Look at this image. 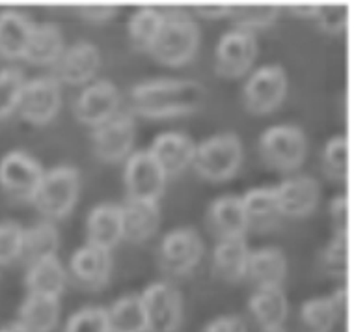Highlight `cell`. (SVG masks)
<instances>
[{
    "mask_svg": "<svg viewBox=\"0 0 354 332\" xmlns=\"http://www.w3.org/2000/svg\"><path fill=\"white\" fill-rule=\"evenodd\" d=\"M160 23H162V13L160 10L155 8H140L136 10L131 19H129V37H131V44L136 50L140 53H147L151 50L155 39L159 36Z\"/></svg>",
    "mask_w": 354,
    "mask_h": 332,
    "instance_id": "cell-33",
    "label": "cell"
},
{
    "mask_svg": "<svg viewBox=\"0 0 354 332\" xmlns=\"http://www.w3.org/2000/svg\"><path fill=\"white\" fill-rule=\"evenodd\" d=\"M147 332H176L183 320V299L171 284L153 282L140 293Z\"/></svg>",
    "mask_w": 354,
    "mask_h": 332,
    "instance_id": "cell-9",
    "label": "cell"
},
{
    "mask_svg": "<svg viewBox=\"0 0 354 332\" xmlns=\"http://www.w3.org/2000/svg\"><path fill=\"white\" fill-rule=\"evenodd\" d=\"M241 200H243L248 230H256L263 234V232H269L278 226V222L283 219L274 187L252 189Z\"/></svg>",
    "mask_w": 354,
    "mask_h": 332,
    "instance_id": "cell-23",
    "label": "cell"
},
{
    "mask_svg": "<svg viewBox=\"0 0 354 332\" xmlns=\"http://www.w3.org/2000/svg\"><path fill=\"white\" fill-rule=\"evenodd\" d=\"M123 239L129 243H144L157 234L160 226V208L157 200H133L122 203Z\"/></svg>",
    "mask_w": 354,
    "mask_h": 332,
    "instance_id": "cell-20",
    "label": "cell"
},
{
    "mask_svg": "<svg viewBox=\"0 0 354 332\" xmlns=\"http://www.w3.org/2000/svg\"><path fill=\"white\" fill-rule=\"evenodd\" d=\"M257 149L263 163L269 168L276 172H295L304 165L308 140L300 127L281 123L269 127L259 136Z\"/></svg>",
    "mask_w": 354,
    "mask_h": 332,
    "instance_id": "cell-5",
    "label": "cell"
},
{
    "mask_svg": "<svg viewBox=\"0 0 354 332\" xmlns=\"http://www.w3.org/2000/svg\"><path fill=\"white\" fill-rule=\"evenodd\" d=\"M291 12L300 17H315L317 6H291Z\"/></svg>",
    "mask_w": 354,
    "mask_h": 332,
    "instance_id": "cell-45",
    "label": "cell"
},
{
    "mask_svg": "<svg viewBox=\"0 0 354 332\" xmlns=\"http://www.w3.org/2000/svg\"><path fill=\"white\" fill-rule=\"evenodd\" d=\"M45 170L30 154L10 151L0 160V187L8 196L23 202H32Z\"/></svg>",
    "mask_w": 354,
    "mask_h": 332,
    "instance_id": "cell-8",
    "label": "cell"
},
{
    "mask_svg": "<svg viewBox=\"0 0 354 332\" xmlns=\"http://www.w3.org/2000/svg\"><path fill=\"white\" fill-rule=\"evenodd\" d=\"M227 10L230 6H198L196 8V13L200 15V17H205V19H218V17H227Z\"/></svg>",
    "mask_w": 354,
    "mask_h": 332,
    "instance_id": "cell-44",
    "label": "cell"
},
{
    "mask_svg": "<svg viewBox=\"0 0 354 332\" xmlns=\"http://www.w3.org/2000/svg\"><path fill=\"white\" fill-rule=\"evenodd\" d=\"M280 15L276 6H230L227 17L232 19L237 30L252 32L257 28H267Z\"/></svg>",
    "mask_w": 354,
    "mask_h": 332,
    "instance_id": "cell-34",
    "label": "cell"
},
{
    "mask_svg": "<svg viewBox=\"0 0 354 332\" xmlns=\"http://www.w3.org/2000/svg\"><path fill=\"white\" fill-rule=\"evenodd\" d=\"M347 138L334 136L326 142L323 149V172L334 181L347 179Z\"/></svg>",
    "mask_w": 354,
    "mask_h": 332,
    "instance_id": "cell-36",
    "label": "cell"
},
{
    "mask_svg": "<svg viewBox=\"0 0 354 332\" xmlns=\"http://www.w3.org/2000/svg\"><path fill=\"white\" fill-rule=\"evenodd\" d=\"M248 310L263 331H276L289 315V301L281 288H259L248 299Z\"/></svg>",
    "mask_w": 354,
    "mask_h": 332,
    "instance_id": "cell-22",
    "label": "cell"
},
{
    "mask_svg": "<svg viewBox=\"0 0 354 332\" xmlns=\"http://www.w3.org/2000/svg\"><path fill=\"white\" fill-rule=\"evenodd\" d=\"M64 332H110L106 308L88 306L75 312L66 323Z\"/></svg>",
    "mask_w": 354,
    "mask_h": 332,
    "instance_id": "cell-38",
    "label": "cell"
},
{
    "mask_svg": "<svg viewBox=\"0 0 354 332\" xmlns=\"http://www.w3.org/2000/svg\"><path fill=\"white\" fill-rule=\"evenodd\" d=\"M136 136L135 116L129 112H118L109 122L95 127L92 133L93 154L103 163H118L125 159L133 149Z\"/></svg>",
    "mask_w": 354,
    "mask_h": 332,
    "instance_id": "cell-11",
    "label": "cell"
},
{
    "mask_svg": "<svg viewBox=\"0 0 354 332\" xmlns=\"http://www.w3.org/2000/svg\"><path fill=\"white\" fill-rule=\"evenodd\" d=\"M205 88L192 79H151L131 90V111L151 120L190 116L203 107Z\"/></svg>",
    "mask_w": 354,
    "mask_h": 332,
    "instance_id": "cell-1",
    "label": "cell"
},
{
    "mask_svg": "<svg viewBox=\"0 0 354 332\" xmlns=\"http://www.w3.org/2000/svg\"><path fill=\"white\" fill-rule=\"evenodd\" d=\"M147 151L159 163L166 178H170V176L181 174L185 168L192 165L196 144L190 136L170 131V133H162V135L157 136Z\"/></svg>",
    "mask_w": 354,
    "mask_h": 332,
    "instance_id": "cell-18",
    "label": "cell"
},
{
    "mask_svg": "<svg viewBox=\"0 0 354 332\" xmlns=\"http://www.w3.org/2000/svg\"><path fill=\"white\" fill-rule=\"evenodd\" d=\"M101 64L99 49L90 42H79L62 53L56 62V77L58 82L69 86H82L95 77Z\"/></svg>",
    "mask_w": 354,
    "mask_h": 332,
    "instance_id": "cell-15",
    "label": "cell"
},
{
    "mask_svg": "<svg viewBox=\"0 0 354 332\" xmlns=\"http://www.w3.org/2000/svg\"><path fill=\"white\" fill-rule=\"evenodd\" d=\"M166 174L159 163L147 149L135 151L127 157L123 181L127 189V198L133 200H157L162 196L166 187Z\"/></svg>",
    "mask_w": 354,
    "mask_h": 332,
    "instance_id": "cell-13",
    "label": "cell"
},
{
    "mask_svg": "<svg viewBox=\"0 0 354 332\" xmlns=\"http://www.w3.org/2000/svg\"><path fill=\"white\" fill-rule=\"evenodd\" d=\"M110 332H147V315L142 297L136 293L120 297L106 308Z\"/></svg>",
    "mask_w": 354,
    "mask_h": 332,
    "instance_id": "cell-31",
    "label": "cell"
},
{
    "mask_svg": "<svg viewBox=\"0 0 354 332\" xmlns=\"http://www.w3.org/2000/svg\"><path fill=\"white\" fill-rule=\"evenodd\" d=\"M25 228L13 221L0 222V265L12 264L21 258Z\"/></svg>",
    "mask_w": 354,
    "mask_h": 332,
    "instance_id": "cell-39",
    "label": "cell"
},
{
    "mask_svg": "<svg viewBox=\"0 0 354 332\" xmlns=\"http://www.w3.org/2000/svg\"><path fill=\"white\" fill-rule=\"evenodd\" d=\"M69 273L82 288L92 291L104 288L112 275L110 250L86 243L69 259Z\"/></svg>",
    "mask_w": 354,
    "mask_h": 332,
    "instance_id": "cell-17",
    "label": "cell"
},
{
    "mask_svg": "<svg viewBox=\"0 0 354 332\" xmlns=\"http://www.w3.org/2000/svg\"><path fill=\"white\" fill-rule=\"evenodd\" d=\"M68 282V273L58 259V256H49L28 265L25 277V286L28 293L47 295L60 299Z\"/></svg>",
    "mask_w": 354,
    "mask_h": 332,
    "instance_id": "cell-27",
    "label": "cell"
},
{
    "mask_svg": "<svg viewBox=\"0 0 354 332\" xmlns=\"http://www.w3.org/2000/svg\"><path fill=\"white\" fill-rule=\"evenodd\" d=\"M287 277V258L280 248L267 246L259 250H250L246 278L256 284V288H281Z\"/></svg>",
    "mask_w": 354,
    "mask_h": 332,
    "instance_id": "cell-24",
    "label": "cell"
},
{
    "mask_svg": "<svg viewBox=\"0 0 354 332\" xmlns=\"http://www.w3.org/2000/svg\"><path fill=\"white\" fill-rule=\"evenodd\" d=\"M122 95L114 82L95 80L82 90L75 101V118L84 125L99 127L120 112Z\"/></svg>",
    "mask_w": 354,
    "mask_h": 332,
    "instance_id": "cell-14",
    "label": "cell"
},
{
    "mask_svg": "<svg viewBox=\"0 0 354 332\" xmlns=\"http://www.w3.org/2000/svg\"><path fill=\"white\" fill-rule=\"evenodd\" d=\"M0 332H28L25 326L21 325L19 321H13V323H8V325L0 326Z\"/></svg>",
    "mask_w": 354,
    "mask_h": 332,
    "instance_id": "cell-46",
    "label": "cell"
},
{
    "mask_svg": "<svg viewBox=\"0 0 354 332\" xmlns=\"http://www.w3.org/2000/svg\"><path fill=\"white\" fill-rule=\"evenodd\" d=\"M159 36L155 39L149 55L160 64L177 68L194 58L200 47V26L183 8L160 10Z\"/></svg>",
    "mask_w": 354,
    "mask_h": 332,
    "instance_id": "cell-2",
    "label": "cell"
},
{
    "mask_svg": "<svg viewBox=\"0 0 354 332\" xmlns=\"http://www.w3.org/2000/svg\"><path fill=\"white\" fill-rule=\"evenodd\" d=\"M25 82L26 79L21 69H0V118H6L17 111Z\"/></svg>",
    "mask_w": 354,
    "mask_h": 332,
    "instance_id": "cell-35",
    "label": "cell"
},
{
    "mask_svg": "<svg viewBox=\"0 0 354 332\" xmlns=\"http://www.w3.org/2000/svg\"><path fill=\"white\" fill-rule=\"evenodd\" d=\"M60 321V299L26 293L19 306V323L28 332H53Z\"/></svg>",
    "mask_w": 354,
    "mask_h": 332,
    "instance_id": "cell-26",
    "label": "cell"
},
{
    "mask_svg": "<svg viewBox=\"0 0 354 332\" xmlns=\"http://www.w3.org/2000/svg\"><path fill=\"white\" fill-rule=\"evenodd\" d=\"M80 194V174L75 166H56L43 174L32 203L47 221L64 219L71 213Z\"/></svg>",
    "mask_w": 354,
    "mask_h": 332,
    "instance_id": "cell-3",
    "label": "cell"
},
{
    "mask_svg": "<svg viewBox=\"0 0 354 332\" xmlns=\"http://www.w3.org/2000/svg\"><path fill=\"white\" fill-rule=\"evenodd\" d=\"M345 310V289L330 297H313L300 306V323L306 332H330Z\"/></svg>",
    "mask_w": 354,
    "mask_h": 332,
    "instance_id": "cell-25",
    "label": "cell"
},
{
    "mask_svg": "<svg viewBox=\"0 0 354 332\" xmlns=\"http://www.w3.org/2000/svg\"><path fill=\"white\" fill-rule=\"evenodd\" d=\"M330 221H332V230H334V234L347 235V226H348L347 198L345 196L332 198V202H330Z\"/></svg>",
    "mask_w": 354,
    "mask_h": 332,
    "instance_id": "cell-41",
    "label": "cell"
},
{
    "mask_svg": "<svg viewBox=\"0 0 354 332\" xmlns=\"http://www.w3.org/2000/svg\"><path fill=\"white\" fill-rule=\"evenodd\" d=\"M203 332H248V326L241 315H218L209 321Z\"/></svg>",
    "mask_w": 354,
    "mask_h": 332,
    "instance_id": "cell-42",
    "label": "cell"
},
{
    "mask_svg": "<svg viewBox=\"0 0 354 332\" xmlns=\"http://www.w3.org/2000/svg\"><path fill=\"white\" fill-rule=\"evenodd\" d=\"M243 163V142L235 133H218L196 146L192 166L198 176L209 181L233 178Z\"/></svg>",
    "mask_w": 354,
    "mask_h": 332,
    "instance_id": "cell-4",
    "label": "cell"
},
{
    "mask_svg": "<svg viewBox=\"0 0 354 332\" xmlns=\"http://www.w3.org/2000/svg\"><path fill=\"white\" fill-rule=\"evenodd\" d=\"M207 228L218 241L241 239L248 232L243 200L239 196L216 198L207 210Z\"/></svg>",
    "mask_w": 354,
    "mask_h": 332,
    "instance_id": "cell-19",
    "label": "cell"
},
{
    "mask_svg": "<svg viewBox=\"0 0 354 332\" xmlns=\"http://www.w3.org/2000/svg\"><path fill=\"white\" fill-rule=\"evenodd\" d=\"M259 53L256 34L245 30L226 32L220 37L214 56V69L220 77L226 79H239L250 71Z\"/></svg>",
    "mask_w": 354,
    "mask_h": 332,
    "instance_id": "cell-10",
    "label": "cell"
},
{
    "mask_svg": "<svg viewBox=\"0 0 354 332\" xmlns=\"http://www.w3.org/2000/svg\"><path fill=\"white\" fill-rule=\"evenodd\" d=\"M321 269L332 278L347 277V235H332L321 252Z\"/></svg>",
    "mask_w": 354,
    "mask_h": 332,
    "instance_id": "cell-37",
    "label": "cell"
},
{
    "mask_svg": "<svg viewBox=\"0 0 354 332\" xmlns=\"http://www.w3.org/2000/svg\"><path fill=\"white\" fill-rule=\"evenodd\" d=\"M60 246V235L58 230L50 221H41L34 226L26 228L23 235V250L21 258L26 265L39 261L49 256H56Z\"/></svg>",
    "mask_w": 354,
    "mask_h": 332,
    "instance_id": "cell-32",
    "label": "cell"
},
{
    "mask_svg": "<svg viewBox=\"0 0 354 332\" xmlns=\"http://www.w3.org/2000/svg\"><path fill=\"white\" fill-rule=\"evenodd\" d=\"M60 107V82L55 77H37L25 82L17 112L32 125H45L55 120Z\"/></svg>",
    "mask_w": 354,
    "mask_h": 332,
    "instance_id": "cell-12",
    "label": "cell"
},
{
    "mask_svg": "<svg viewBox=\"0 0 354 332\" xmlns=\"http://www.w3.org/2000/svg\"><path fill=\"white\" fill-rule=\"evenodd\" d=\"M315 21L326 34H339L348 23L347 6H317Z\"/></svg>",
    "mask_w": 354,
    "mask_h": 332,
    "instance_id": "cell-40",
    "label": "cell"
},
{
    "mask_svg": "<svg viewBox=\"0 0 354 332\" xmlns=\"http://www.w3.org/2000/svg\"><path fill=\"white\" fill-rule=\"evenodd\" d=\"M118 13V8L114 6H84L79 10V15L86 21H90L93 25H101L104 21H109Z\"/></svg>",
    "mask_w": 354,
    "mask_h": 332,
    "instance_id": "cell-43",
    "label": "cell"
},
{
    "mask_svg": "<svg viewBox=\"0 0 354 332\" xmlns=\"http://www.w3.org/2000/svg\"><path fill=\"white\" fill-rule=\"evenodd\" d=\"M287 84L289 82L286 71L278 64L256 69L243 88V103L246 111L256 116H265L276 111L286 98Z\"/></svg>",
    "mask_w": 354,
    "mask_h": 332,
    "instance_id": "cell-7",
    "label": "cell"
},
{
    "mask_svg": "<svg viewBox=\"0 0 354 332\" xmlns=\"http://www.w3.org/2000/svg\"><path fill=\"white\" fill-rule=\"evenodd\" d=\"M250 248L245 237L218 241L213 250V273L224 282H241L246 278Z\"/></svg>",
    "mask_w": 354,
    "mask_h": 332,
    "instance_id": "cell-28",
    "label": "cell"
},
{
    "mask_svg": "<svg viewBox=\"0 0 354 332\" xmlns=\"http://www.w3.org/2000/svg\"><path fill=\"white\" fill-rule=\"evenodd\" d=\"M203 256V241L194 228H176L162 237L157 250L160 269L170 277H187Z\"/></svg>",
    "mask_w": 354,
    "mask_h": 332,
    "instance_id": "cell-6",
    "label": "cell"
},
{
    "mask_svg": "<svg viewBox=\"0 0 354 332\" xmlns=\"http://www.w3.org/2000/svg\"><path fill=\"white\" fill-rule=\"evenodd\" d=\"M281 216L304 219L312 215L321 200L319 183L310 176H293L274 187Z\"/></svg>",
    "mask_w": 354,
    "mask_h": 332,
    "instance_id": "cell-16",
    "label": "cell"
},
{
    "mask_svg": "<svg viewBox=\"0 0 354 332\" xmlns=\"http://www.w3.org/2000/svg\"><path fill=\"white\" fill-rule=\"evenodd\" d=\"M30 19L15 10L0 12V56L23 58L32 34Z\"/></svg>",
    "mask_w": 354,
    "mask_h": 332,
    "instance_id": "cell-30",
    "label": "cell"
},
{
    "mask_svg": "<svg viewBox=\"0 0 354 332\" xmlns=\"http://www.w3.org/2000/svg\"><path fill=\"white\" fill-rule=\"evenodd\" d=\"M263 332H283V329H276V331H263Z\"/></svg>",
    "mask_w": 354,
    "mask_h": 332,
    "instance_id": "cell-47",
    "label": "cell"
},
{
    "mask_svg": "<svg viewBox=\"0 0 354 332\" xmlns=\"http://www.w3.org/2000/svg\"><path fill=\"white\" fill-rule=\"evenodd\" d=\"M64 50L66 49H64V36L60 28L50 23H41L32 26L30 39L23 58L37 66H50L60 60Z\"/></svg>",
    "mask_w": 354,
    "mask_h": 332,
    "instance_id": "cell-29",
    "label": "cell"
},
{
    "mask_svg": "<svg viewBox=\"0 0 354 332\" xmlns=\"http://www.w3.org/2000/svg\"><path fill=\"white\" fill-rule=\"evenodd\" d=\"M86 237H88V245L112 250L123 239L122 205L116 203L95 205L86 221Z\"/></svg>",
    "mask_w": 354,
    "mask_h": 332,
    "instance_id": "cell-21",
    "label": "cell"
}]
</instances>
